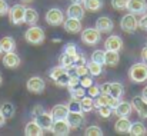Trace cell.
<instances>
[{"mask_svg": "<svg viewBox=\"0 0 147 136\" xmlns=\"http://www.w3.org/2000/svg\"><path fill=\"white\" fill-rule=\"evenodd\" d=\"M49 78L54 82L56 86L59 88H67V82H69V78H70V72L67 69H64L63 66H54L51 67L49 72Z\"/></svg>", "mask_w": 147, "mask_h": 136, "instance_id": "obj_1", "label": "cell"}, {"mask_svg": "<svg viewBox=\"0 0 147 136\" xmlns=\"http://www.w3.org/2000/svg\"><path fill=\"white\" fill-rule=\"evenodd\" d=\"M129 78L134 83H143L147 80V63H134L129 69Z\"/></svg>", "mask_w": 147, "mask_h": 136, "instance_id": "obj_2", "label": "cell"}, {"mask_svg": "<svg viewBox=\"0 0 147 136\" xmlns=\"http://www.w3.org/2000/svg\"><path fill=\"white\" fill-rule=\"evenodd\" d=\"M24 39L27 43L30 45H34V46H39L42 45L46 39V35H45V30L36 24L30 26L26 32H24Z\"/></svg>", "mask_w": 147, "mask_h": 136, "instance_id": "obj_3", "label": "cell"}, {"mask_svg": "<svg viewBox=\"0 0 147 136\" xmlns=\"http://www.w3.org/2000/svg\"><path fill=\"white\" fill-rule=\"evenodd\" d=\"M24 10L26 7L22 4H14L9 9V20L14 26H20L24 23Z\"/></svg>", "mask_w": 147, "mask_h": 136, "instance_id": "obj_4", "label": "cell"}, {"mask_svg": "<svg viewBox=\"0 0 147 136\" xmlns=\"http://www.w3.org/2000/svg\"><path fill=\"white\" fill-rule=\"evenodd\" d=\"M139 27V20L136 17V14L133 13H127L121 17L120 20V29L126 33H134Z\"/></svg>", "mask_w": 147, "mask_h": 136, "instance_id": "obj_5", "label": "cell"}, {"mask_svg": "<svg viewBox=\"0 0 147 136\" xmlns=\"http://www.w3.org/2000/svg\"><path fill=\"white\" fill-rule=\"evenodd\" d=\"M82 40L86 45L94 46L101 40V33L98 32L96 27H87V29L82 30Z\"/></svg>", "mask_w": 147, "mask_h": 136, "instance_id": "obj_6", "label": "cell"}, {"mask_svg": "<svg viewBox=\"0 0 147 136\" xmlns=\"http://www.w3.org/2000/svg\"><path fill=\"white\" fill-rule=\"evenodd\" d=\"M46 22H47V24L53 26V27L60 26L64 22V13L60 9H57V7L49 9L47 13H46Z\"/></svg>", "mask_w": 147, "mask_h": 136, "instance_id": "obj_7", "label": "cell"}, {"mask_svg": "<svg viewBox=\"0 0 147 136\" xmlns=\"http://www.w3.org/2000/svg\"><path fill=\"white\" fill-rule=\"evenodd\" d=\"M66 120L70 126V129H79L82 128V125L84 123L86 118H84V113L82 110H77V112H73V110H69L67 116H66Z\"/></svg>", "mask_w": 147, "mask_h": 136, "instance_id": "obj_8", "label": "cell"}, {"mask_svg": "<svg viewBox=\"0 0 147 136\" xmlns=\"http://www.w3.org/2000/svg\"><path fill=\"white\" fill-rule=\"evenodd\" d=\"M26 88H27V90L30 93H33V95H42L45 92V89H46V83H45V80L42 78L33 76V78H30L27 80Z\"/></svg>", "mask_w": 147, "mask_h": 136, "instance_id": "obj_9", "label": "cell"}, {"mask_svg": "<svg viewBox=\"0 0 147 136\" xmlns=\"http://www.w3.org/2000/svg\"><path fill=\"white\" fill-rule=\"evenodd\" d=\"M50 132L56 136H67L70 133V126L66 119H57V120H53Z\"/></svg>", "mask_w": 147, "mask_h": 136, "instance_id": "obj_10", "label": "cell"}, {"mask_svg": "<svg viewBox=\"0 0 147 136\" xmlns=\"http://www.w3.org/2000/svg\"><path fill=\"white\" fill-rule=\"evenodd\" d=\"M131 112H133L131 102H127V100H119V103L113 107V113L119 118H129Z\"/></svg>", "mask_w": 147, "mask_h": 136, "instance_id": "obj_11", "label": "cell"}, {"mask_svg": "<svg viewBox=\"0 0 147 136\" xmlns=\"http://www.w3.org/2000/svg\"><path fill=\"white\" fill-rule=\"evenodd\" d=\"M131 106L142 119H147V99H144L142 95L134 96L131 100Z\"/></svg>", "mask_w": 147, "mask_h": 136, "instance_id": "obj_12", "label": "cell"}, {"mask_svg": "<svg viewBox=\"0 0 147 136\" xmlns=\"http://www.w3.org/2000/svg\"><path fill=\"white\" fill-rule=\"evenodd\" d=\"M120 99L117 97H113L109 93H101L98 95L97 97H94V106L96 107H100V106H110V107H114L117 103H119Z\"/></svg>", "mask_w": 147, "mask_h": 136, "instance_id": "obj_13", "label": "cell"}, {"mask_svg": "<svg viewBox=\"0 0 147 136\" xmlns=\"http://www.w3.org/2000/svg\"><path fill=\"white\" fill-rule=\"evenodd\" d=\"M86 14V9L83 6V3H76L71 1V4L67 7V17H73V19H79L82 20Z\"/></svg>", "mask_w": 147, "mask_h": 136, "instance_id": "obj_14", "label": "cell"}, {"mask_svg": "<svg viewBox=\"0 0 147 136\" xmlns=\"http://www.w3.org/2000/svg\"><path fill=\"white\" fill-rule=\"evenodd\" d=\"M1 62H3V66L7 67V69H17V67L20 66V63H22L19 54L14 53V52H7V53H4Z\"/></svg>", "mask_w": 147, "mask_h": 136, "instance_id": "obj_15", "label": "cell"}, {"mask_svg": "<svg viewBox=\"0 0 147 136\" xmlns=\"http://www.w3.org/2000/svg\"><path fill=\"white\" fill-rule=\"evenodd\" d=\"M126 9L133 14H144L147 12V3L146 0H129Z\"/></svg>", "mask_w": 147, "mask_h": 136, "instance_id": "obj_16", "label": "cell"}, {"mask_svg": "<svg viewBox=\"0 0 147 136\" xmlns=\"http://www.w3.org/2000/svg\"><path fill=\"white\" fill-rule=\"evenodd\" d=\"M63 27L67 33L70 35H77L79 32H82L83 26H82V20L79 19H73V17H67L64 22H63Z\"/></svg>", "mask_w": 147, "mask_h": 136, "instance_id": "obj_17", "label": "cell"}, {"mask_svg": "<svg viewBox=\"0 0 147 136\" xmlns=\"http://www.w3.org/2000/svg\"><path fill=\"white\" fill-rule=\"evenodd\" d=\"M94 27L97 29L100 33H110L114 29V23H113V20L110 17L103 16V17H98L97 20H96Z\"/></svg>", "mask_w": 147, "mask_h": 136, "instance_id": "obj_18", "label": "cell"}, {"mask_svg": "<svg viewBox=\"0 0 147 136\" xmlns=\"http://www.w3.org/2000/svg\"><path fill=\"white\" fill-rule=\"evenodd\" d=\"M123 47V40L117 35H111L104 40V50H113V52H120Z\"/></svg>", "mask_w": 147, "mask_h": 136, "instance_id": "obj_19", "label": "cell"}, {"mask_svg": "<svg viewBox=\"0 0 147 136\" xmlns=\"http://www.w3.org/2000/svg\"><path fill=\"white\" fill-rule=\"evenodd\" d=\"M34 120L39 123V126L43 129V131H50V128H51V125H53V118H51V115L47 113L46 110L43 112V113H40V115H37V116H34Z\"/></svg>", "mask_w": 147, "mask_h": 136, "instance_id": "obj_20", "label": "cell"}, {"mask_svg": "<svg viewBox=\"0 0 147 136\" xmlns=\"http://www.w3.org/2000/svg\"><path fill=\"white\" fill-rule=\"evenodd\" d=\"M74 62H76V54H70V53L63 52L59 56V65L63 66L67 70H70L71 67H74Z\"/></svg>", "mask_w": 147, "mask_h": 136, "instance_id": "obj_21", "label": "cell"}, {"mask_svg": "<svg viewBox=\"0 0 147 136\" xmlns=\"http://www.w3.org/2000/svg\"><path fill=\"white\" fill-rule=\"evenodd\" d=\"M67 113H69V107H67V105H63V103L54 105L53 109H51V112H50V115H51V118L54 120H57V119H66Z\"/></svg>", "mask_w": 147, "mask_h": 136, "instance_id": "obj_22", "label": "cell"}, {"mask_svg": "<svg viewBox=\"0 0 147 136\" xmlns=\"http://www.w3.org/2000/svg\"><path fill=\"white\" fill-rule=\"evenodd\" d=\"M130 126H131V122L129 118H119L114 123V131L120 135H124V133H129Z\"/></svg>", "mask_w": 147, "mask_h": 136, "instance_id": "obj_23", "label": "cell"}, {"mask_svg": "<svg viewBox=\"0 0 147 136\" xmlns=\"http://www.w3.org/2000/svg\"><path fill=\"white\" fill-rule=\"evenodd\" d=\"M43 133H45V131L39 126V123L36 120H32L24 126V135L26 136H42Z\"/></svg>", "mask_w": 147, "mask_h": 136, "instance_id": "obj_24", "label": "cell"}, {"mask_svg": "<svg viewBox=\"0 0 147 136\" xmlns=\"http://www.w3.org/2000/svg\"><path fill=\"white\" fill-rule=\"evenodd\" d=\"M39 22V13L36 9H32V7H26L24 10V23L29 24V26H33Z\"/></svg>", "mask_w": 147, "mask_h": 136, "instance_id": "obj_25", "label": "cell"}, {"mask_svg": "<svg viewBox=\"0 0 147 136\" xmlns=\"http://www.w3.org/2000/svg\"><path fill=\"white\" fill-rule=\"evenodd\" d=\"M120 62V54L119 52H113V50H106V54H104V65L106 66H117Z\"/></svg>", "mask_w": 147, "mask_h": 136, "instance_id": "obj_26", "label": "cell"}, {"mask_svg": "<svg viewBox=\"0 0 147 136\" xmlns=\"http://www.w3.org/2000/svg\"><path fill=\"white\" fill-rule=\"evenodd\" d=\"M79 102H80V109H82L83 113H89V112H92L94 109V99L90 97V96L84 95L83 97L79 99Z\"/></svg>", "mask_w": 147, "mask_h": 136, "instance_id": "obj_27", "label": "cell"}, {"mask_svg": "<svg viewBox=\"0 0 147 136\" xmlns=\"http://www.w3.org/2000/svg\"><path fill=\"white\" fill-rule=\"evenodd\" d=\"M0 49L1 52L7 53V52H14L16 49V42L11 36H4L3 39H0Z\"/></svg>", "mask_w": 147, "mask_h": 136, "instance_id": "obj_28", "label": "cell"}, {"mask_svg": "<svg viewBox=\"0 0 147 136\" xmlns=\"http://www.w3.org/2000/svg\"><path fill=\"white\" fill-rule=\"evenodd\" d=\"M107 93L111 95L113 97L120 99L123 96V93H124V88H123V85L120 82H110V86H109V92Z\"/></svg>", "mask_w": 147, "mask_h": 136, "instance_id": "obj_29", "label": "cell"}, {"mask_svg": "<svg viewBox=\"0 0 147 136\" xmlns=\"http://www.w3.org/2000/svg\"><path fill=\"white\" fill-rule=\"evenodd\" d=\"M84 9L90 13H96L103 7V0H83L82 1Z\"/></svg>", "mask_w": 147, "mask_h": 136, "instance_id": "obj_30", "label": "cell"}, {"mask_svg": "<svg viewBox=\"0 0 147 136\" xmlns=\"http://www.w3.org/2000/svg\"><path fill=\"white\" fill-rule=\"evenodd\" d=\"M0 112L3 113V116L6 119H11L14 116V113H16V107H14V105L11 102H4L0 106Z\"/></svg>", "mask_w": 147, "mask_h": 136, "instance_id": "obj_31", "label": "cell"}, {"mask_svg": "<svg viewBox=\"0 0 147 136\" xmlns=\"http://www.w3.org/2000/svg\"><path fill=\"white\" fill-rule=\"evenodd\" d=\"M146 132H147L146 126H144L142 122H134V123H131V126H130L129 135H131V136H143V135H146Z\"/></svg>", "mask_w": 147, "mask_h": 136, "instance_id": "obj_32", "label": "cell"}, {"mask_svg": "<svg viewBox=\"0 0 147 136\" xmlns=\"http://www.w3.org/2000/svg\"><path fill=\"white\" fill-rule=\"evenodd\" d=\"M87 67H89V75H92V76H100L103 73V65L96 63L93 60H90L87 63Z\"/></svg>", "mask_w": 147, "mask_h": 136, "instance_id": "obj_33", "label": "cell"}, {"mask_svg": "<svg viewBox=\"0 0 147 136\" xmlns=\"http://www.w3.org/2000/svg\"><path fill=\"white\" fill-rule=\"evenodd\" d=\"M67 90L70 93V97H73V99H80V97H83L86 95V89L82 85L74 86V88H67Z\"/></svg>", "mask_w": 147, "mask_h": 136, "instance_id": "obj_34", "label": "cell"}, {"mask_svg": "<svg viewBox=\"0 0 147 136\" xmlns=\"http://www.w3.org/2000/svg\"><path fill=\"white\" fill-rule=\"evenodd\" d=\"M104 54H106V50H94L93 53H92V56H90V60H93V62H96V63H100V65H103L104 66Z\"/></svg>", "mask_w": 147, "mask_h": 136, "instance_id": "obj_35", "label": "cell"}, {"mask_svg": "<svg viewBox=\"0 0 147 136\" xmlns=\"http://www.w3.org/2000/svg\"><path fill=\"white\" fill-rule=\"evenodd\" d=\"M83 133H84V136H103V131L96 125H92V126L86 128Z\"/></svg>", "mask_w": 147, "mask_h": 136, "instance_id": "obj_36", "label": "cell"}, {"mask_svg": "<svg viewBox=\"0 0 147 136\" xmlns=\"http://www.w3.org/2000/svg\"><path fill=\"white\" fill-rule=\"evenodd\" d=\"M97 109H98V116L103 118V119H109L111 116V113H113V107H110V106H100Z\"/></svg>", "mask_w": 147, "mask_h": 136, "instance_id": "obj_37", "label": "cell"}, {"mask_svg": "<svg viewBox=\"0 0 147 136\" xmlns=\"http://www.w3.org/2000/svg\"><path fill=\"white\" fill-rule=\"evenodd\" d=\"M67 107H69V110H73V112L82 110V109H80V102H79V99H73V97H70V100H69V103H67Z\"/></svg>", "mask_w": 147, "mask_h": 136, "instance_id": "obj_38", "label": "cell"}, {"mask_svg": "<svg viewBox=\"0 0 147 136\" xmlns=\"http://www.w3.org/2000/svg\"><path fill=\"white\" fill-rule=\"evenodd\" d=\"M127 1L129 0H111V6L116 10H124L127 7Z\"/></svg>", "mask_w": 147, "mask_h": 136, "instance_id": "obj_39", "label": "cell"}, {"mask_svg": "<svg viewBox=\"0 0 147 136\" xmlns=\"http://www.w3.org/2000/svg\"><path fill=\"white\" fill-rule=\"evenodd\" d=\"M82 65H87V59H86V54H84V53L77 52V53H76V62H74V66H82Z\"/></svg>", "mask_w": 147, "mask_h": 136, "instance_id": "obj_40", "label": "cell"}, {"mask_svg": "<svg viewBox=\"0 0 147 136\" xmlns=\"http://www.w3.org/2000/svg\"><path fill=\"white\" fill-rule=\"evenodd\" d=\"M79 85H80V78L77 75H70L69 82H67V88H74V86H79Z\"/></svg>", "mask_w": 147, "mask_h": 136, "instance_id": "obj_41", "label": "cell"}, {"mask_svg": "<svg viewBox=\"0 0 147 136\" xmlns=\"http://www.w3.org/2000/svg\"><path fill=\"white\" fill-rule=\"evenodd\" d=\"M86 90H87V93H89V96H90V97H93V99H94V97H97L98 95H100V88H98V86H94V85L89 86Z\"/></svg>", "mask_w": 147, "mask_h": 136, "instance_id": "obj_42", "label": "cell"}, {"mask_svg": "<svg viewBox=\"0 0 147 136\" xmlns=\"http://www.w3.org/2000/svg\"><path fill=\"white\" fill-rule=\"evenodd\" d=\"M80 85H82L84 89H87L89 86H92V85H93V79H92V78H89V75H86V76L80 78Z\"/></svg>", "mask_w": 147, "mask_h": 136, "instance_id": "obj_43", "label": "cell"}, {"mask_svg": "<svg viewBox=\"0 0 147 136\" xmlns=\"http://www.w3.org/2000/svg\"><path fill=\"white\" fill-rule=\"evenodd\" d=\"M63 52L70 53V54H76L77 53V46L74 45V43H67V45L63 47Z\"/></svg>", "mask_w": 147, "mask_h": 136, "instance_id": "obj_44", "label": "cell"}, {"mask_svg": "<svg viewBox=\"0 0 147 136\" xmlns=\"http://www.w3.org/2000/svg\"><path fill=\"white\" fill-rule=\"evenodd\" d=\"M9 4H7V1L6 0H0V16H4V14H7L9 13Z\"/></svg>", "mask_w": 147, "mask_h": 136, "instance_id": "obj_45", "label": "cell"}, {"mask_svg": "<svg viewBox=\"0 0 147 136\" xmlns=\"http://www.w3.org/2000/svg\"><path fill=\"white\" fill-rule=\"evenodd\" d=\"M43 112H45V107H43L42 105H36V106L32 109V115H33V118L37 116V115H40V113H43Z\"/></svg>", "mask_w": 147, "mask_h": 136, "instance_id": "obj_46", "label": "cell"}, {"mask_svg": "<svg viewBox=\"0 0 147 136\" xmlns=\"http://www.w3.org/2000/svg\"><path fill=\"white\" fill-rule=\"evenodd\" d=\"M139 27L140 29H143V30H147V14L144 13L143 14V17L139 20Z\"/></svg>", "mask_w": 147, "mask_h": 136, "instance_id": "obj_47", "label": "cell"}, {"mask_svg": "<svg viewBox=\"0 0 147 136\" xmlns=\"http://www.w3.org/2000/svg\"><path fill=\"white\" fill-rule=\"evenodd\" d=\"M109 86H110V82H106V83L100 85V86H98V88H100V92H101V93H107V92H109Z\"/></svg>", "mask_w": 147, "mask_h": 136, "instance_id": "obj_48", "label": "cell"}, {"mask_svg": "<svg viewBox=\"0 0 147 136\" xmlns=\"http://www.w3.org/2000/svg\"><path fill=\"white\" fill-rule=\"evenodd\" d=\"M142 62H144V63H147V46H144L143 49H142Z\"/></svg>", "mask_w": 147, "mask_h": 136, "instance_id": "obj_49", "label": "cell"}, {"mask_svg": "<svg viewBox=\"0 0 147 136\" xmlns=\"http://www.w3.org/2000/svg\"><path fill=\"white\" fill-rule=\"evenodd\" d=\"M4 123H6V118H4V116H3V113L0 112V128H1Z\"/></svg>", "mask_w": 147, "mask_h": 136, "instance_id": "obj_50", "label": "cell"}, {"mask_svg": "<svg viewBox=\"0 0 147 136\" xmlns=\"http://www.w3.org/2000/svg\"><path fill=\"white\" fill-rule=\"evenodd\" d=\"M142 96H143L144 99H147V86L143 89V90H142Z\"/></svg>", "mask_w": 147, "mask_h": 136, "instance_id": "obj_51", "label": "cell"}, {"mask_svg": "<svg viewBox=\"0 0 147 136\" xmlns=\"http://www.w3.org/2000/svg\"><path fill=\"white\" fill-rule=\"evenodd\" d=\"M20 1H23V3H30V1H33V0H20Z\"/></svg>", "mask_w": 147, "mask_h": 136, "instance_id": "obj_52", "label": "cell"}, {"mask_svg": "<svg viewBox=\"0 0 147 136\" xmlns=\"http://www.w3.org/2000/svg\"><path fill=\"white\" fill-rule=\"evenodd\" d=\"M71 1H76V3H82L83 0H71Z\"/></svg>", "mask_w": 147, "mask_h": 136, "instance_id": "obj_53", "label": "cell"}, {"mask_svg": "<svg viewBox=\"0 0 147 136\" xmlns=\"http://www.w3.org/2000/svg\"><path fill=\"white\" fill-rule=\"evenodd\" d=\"M3 83V78H1V75H0V85Z\"/></svg>", "mask_w": 147, "mask_h": 136, "instance_id": "obj_54", "label": "cell"}, {"mask_svg": "<svg viewBox=\"0 0 147 136\" xmlns=\"http://www.w3.org/2000/svg\"><path fill=\"white\" fill-rule=\"evenodd\" d=\"M1 53H3V52H1V49H0V54H1Z\"/></svg>", "mask_w": 147, "mask_h": 136, "instance_id": "obj_55", "label": "cell"}, {"mask_svg": "<svg viewBox=\"0 0 147 136\" xmlns=\"http://www.w3.org/2000/svg\"><path fill=\"white\" fill-rule=\"evenodd\" d=\"M146 133H147V132H146Z\"/></svg>", "mask_w": 147, "mask_h": 136, "instance_id": "obj_56", "label": "cell"}]
</instances>
